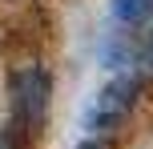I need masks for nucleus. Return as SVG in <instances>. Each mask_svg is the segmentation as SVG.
I'll list each match as a JSON object with an SVG mask.
<instances>
[{"mask_svg": "<svg viewBox=\"0 0 153 149\" xmlns=\"http://www.w3.org/2000/svg\"><path fill=\"white\" fill-rule=\"evenodd\" d=\"M137 93H141V73L137 69H125V73H117L113 81H105V85L97 89V97L89 101V109H85V129H89V133L117 129L129 117Z\"/></svg>", "mask_w": 153, "mask_h": 149, "instance_id": "obj_1", "label": "nucleus"}, {"mask_svg": "<svg viewBox=\"0 0 153 149\" xmlns=\"http://www.w3.org/2000/svg\"><path fill=\"white\" fill-rule=\"evenodd\" d=\"M48 93H53V85H48L45 69H20L12 77V117H16L20 129L36 133V129L45 125V117H48Z\"/></svg>", "mask_w": 153, "mask_h": 149, "instance_id": "obj_2", "label": "nucleus"}, {"mask_svg": "<svg viewBox=\"0 0 153 149\" xmlns=\"http://www.w3.org/2000/svg\"><path fill=\"white\" fill-rule=\"evenodd\" d=\"M113 16L121 24H145L149 16H153V0H113Z\"/></svg>", "mask_w": 153, "mask_h": 149, "instance_id": "obj_3", "label": "nucleus"}, {"mask_svg": "<svg viewBox=\"0 0 153 149\" xmlns=\"http://www.w3.org/2000/svg\"><path fill=\"white\" fill-rule=\"evenodd\" d=\"M76 149H105V145H97V141H81Z\"/></svg>", "mask_w": 153, "mask_h": 149, "instance_id": "obj_4", "label": "nucleus"}, {"mask_svg": "<svg viewBox=\"0 0 153 149\" xmlns=\"http://www.w3.org/2000/svg\"><path fill=\"white\" fill-rule=\"evenodd\" d=\"M145 64H153V40H149V48H145Z\"/></svg>", "mask_w": 153, "mask_h": 149, "instance_id": "obj_5", "label": "nucleus"}]
</instances>
